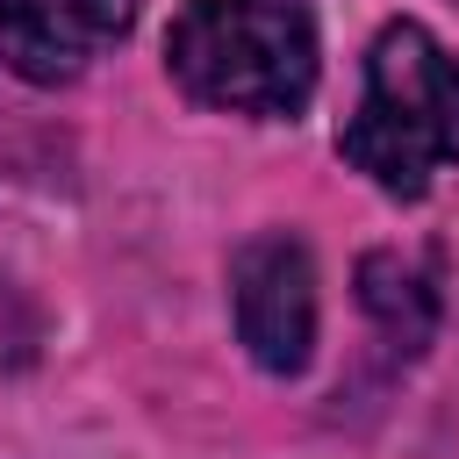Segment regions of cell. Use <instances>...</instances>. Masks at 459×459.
Instances as JSON below:
<instances>
[{"label":"cell","mask_w":459,"mask_h":459,"mask_svg":"<svg viewBox=\"0 0 459 459\" xmlns=\"http://www.w3.org/2000/svg\"><path fill=\"white\" fill-rule=\"evenodd\" d=\"M165 65L201 108L301 115L316 93V22L301 0H186L165 29Z\"/></svg>","instance_id":"obj_1"},{"label":"cell","mask_w":459,"mask_h":459,"mask_svg":"<svg viewBox=\"0 0 459 459\" xmlns=\"http://www.w3.org/2000/svg\"><path fill=\"white\" fill-rule=\"evenodd\" d=\"M337 151L380 194H402V201H416L430 172L459 158V57L423 22H387L373 36L366 93Z\"/></svg>","instance_id":"obj_2"},{"label":"cell","mask_w":459,"mask_h":459,"mask_svg":"<svg viewBox=\"0 0 459 459\" xmlns=\"http://www.w3.org/2000/svg\"><path fill=\"white\" fill-rule=\"evenodd\" d=\"M230 308H237V337L265 373H301L308 344H316V265L308 244L287 230L251 237L230 258Z\"/></svg>","instance_id":"obj_3"},{"label":"cell","mask_w":459,"mask_h":459,"mask_svg":"<svg viewBox=\"0 0 459 459\" xmlns=\"http://www.w3.org/2000/svg\"><path fill=\"white\" fill-rule=\"evenodd\" d=\"M136 0H0V50L22 79H72L108 43H122Z\"/></svg>","instance_id":"obj_4"},{"label":"cell","mask_w":459,"mask_h":459,"mask_svg":"<svg viewBox=\"0 0 459 459\" xmlns=\"http://www.w3.org/2000/svg\"><path fill=\"white\" fill-rule=\"evenodd\" d=\"M359 308L380 323V337L394 351H423L430 330H437V287L402 251H366L359 258Z\"/></svg>","instance_id":"obj_5"}]
</instances>
